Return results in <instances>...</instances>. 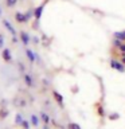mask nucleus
<instances>
[{"mask_svg":"<svg viewBox=\"0 0 125 129\" xmlns=\"http://www.w3.org/2000/svg\"><path fill=\"white\" fill-rule=\"evenodd\" d=\"M118 60H121V63L125 64V54H121V56L118 58Z\"/></svg>","mask_w":125,"mask_h":129,"instance_id":"412c9836","label":"nucleus"},{"mask_svg":"<svg viewBox=\"0 0 125 129\" xmlns=\"http://www.w3.org/2000/svg\"><path fill=\"white\" fill-rule=\"evenodd\" d=\"M109 64H110L112 69H114V70L120 71V73H124L125 71V64H122V63H121V60H118V59L112 58L110 60H109Z\"/></svg>","mask_w":125,"mask_h":129,"instance_id":"f257e3e1","label":"nucleus"},{"mask_svg":"<svg viewBox=\"0 0 125 129\" xmlns=\"http://www.w3.org/2000/svg\"><path fill=\"white\" fill-rule=\"evenodd\" d=\"M15 19H16V22H18V23H26V22H28L27 18H26V14H23V12H16V14H15Z\"/></svg>","mask_w":125,"mask_h":129,"instance_id":"20e7f679","label":"nucleus"},{"mask_svg":"<svg viewBox=\"0 0 125 129\" xmlns=\"http://www.w3.org/2000/svg\"><path fill=\"white\" fill-rule=\"evenodd\" d=\"M20 39H22V42H23V44L24 46H27L28 43H30V35L27 34V32H20Z\"/></svg>","mask_w":125,"mask_h":129,"instance_id":"423d86ee","label":"nucleus"},{"mask_svg":"<svg viewBox=\"0 0 125 129\" xmlns=\"http://www.w3.org/2000/svg\"><path fill=\"white\" fill-rule=\"evenodd\" d=\"M26 55H27V58H28L30 62H35V60H36V54H35V52H32L30 48H27V50H26Z\"/></svg>","mask_w":125,"mask_h":129,"instance_id":"0eeeda50","label":"nucleus"},{"mask_svg":"<svg viewBox=\"0 0 125 129\" xmlns=\"http://www.w3.org/2000/svg\"><path fill=\"white\" fill-rule=\"evenodd\" d=\"M2 56H3V59L6 60V62H11V60H12L11 51L8 50V48H4V50H3V52H2Z\"/></svg>","mask_w":125,"mask_h":129,"instance_id":"39448f33","label":"nucleus"},{"mask_svg":"<svg viewBox=\"0 0 125 129\" xmlns=\"http://www.w3.org/2000/svg\"><path fill=\"white\" fill-rule=\"evenodd\" d=\"M31 124L34 125V126H38V125H39V117L35 116V114H32L31 116Z\"/></svg>","mask_w":125,"mask_h":129,"instance_id":"4468645a","label":"nucleus"},{"mask_svg":"<svg viewBox=\"0 0 125 129\" xmlns=\"http://www.w3.org/2000/svg\"><path fill=\"white\" fill-rule=\"evenodd\" d=\"M67 129H81V126L75 122H69L67 124Z\"/></svg>","mask_w":125,"mask_h":129,"instance_id":"dca6fc26","label":"nucleus"},{"mask_svg":"<svg viewBox=\"0 0 125 129\" xmlns=\"http://www.w3.org/2000/svg\"><path fill=\"white\" fill-rule=\"evenodd\" d=\"M110 118H118V114H117V113H113L110 116Z\"/></svg>","mask_w":125,"mask_h":129,"instance_id":"4be33fe9","label":"nucleus"},{"mask_svg":"<svg viewBox=\"0 0 125 129\" xmlns=\"http://www.w3.org/2000/svg\"><path fill=\"white\" fill-rule=\"evenodd\" d=\"M16 3H18V0H7V2H6L7 7H15Z\"/></svg>","mask_w":125,"mask_h":129,"instance_id":"f3484780","label":"nucleus"},{"mask_svg":"<svg viewBox=\"0 0 125 129\" xmlns=\"http://www.w3.org/2000/svg\"><path fill=\"white\" fill-rule=\"evenodd\" d=\"M114 38H117V39H120V40H122V42H125V30H124V31H117V32H114Z\"/></svg>","mask_w":125,"mask_h":129,"instance_id":"1a4fd4ad","label":"nucleus"},{"mask_svg":"<svg viewBox=\"0 0 125 129\" xmlns=\"http://www.w3.org/2000/svg\"><path fill=\"white\" fill-rule=\"evenodd\" d=\"M44 4H46V3L40 4L39 7H36V8H35V11H34V16H35V19H36V20H39L40 18H42V14H43V8H44Z\"/></svg>","mask_w":125,"mask_h":129,"instance_id":"f03ea898","label":"nucleus"},{"mask_svg":"<svg viewBox=\"0 0 125 129\" xmlns=\"http://www.w3.org/2000/svg\"><path fill=\"white\" fill-rule=\"evenodd\" d=\"M4 47V36L0 34V48H3Z\"/></svg>","mask_w":125,"mask_h":129,"instance_id":"aec40b11","label":"nucleus"},{"mask_svg":"<svg viewBox=\"0 0 125 129\" xmlns=\"http://www.w3.org/2000/svg\"><path fill=\"white\" fill-rule=\"evenodd\" d=\"M43 129H48V126H47V124H46V125H44V128H43Z\"/></svg>","mask_w":125,"mask_h":129,"instance_id":"393cba45","label":"nucleus"},{"mask_svg":"<svg viewBox=\"0 0 125 129\" xmlns=\"http://www.w3.org/2000/svg\"><path fill=\"white\" fill-rule=\"evenodd\" d=\"M2 14H3V11H2V7H0V16H2Z\"/></svg>","mask_w":125,"mask_h":129,"instance_id":"b1692460","label":"nucleus"},{"mask_svg":"<svg viewBox=\"0 0 125 129\" xmlns=\"http://www.w3.org/2000/svg\"><path fill=\"white\" fill-rule=\"evenodd\" d=\"M8 114H10V110H8V109H6V108L0 109V118L2 120H4L6 117H8Z\"/></svg>","mask_w":125,"mask_h":129,"instance_id":"9b49d317","label":"nucleus"},{"mask_svg":"<svg viewBox=\"0 0 125 129\" xmlns=\"http://www.w3.org/2000/svg\"><path fill=\"white\" fill-rule=\"evenodd\" d=\"M22 126H23V129H30V122L27 120H24L22 122Z\"/></svg>","mask_w":125,"mask_h":129,"instance_id":"6ab92c4d","label":"nucleus"},{"mask_svg":"<svg viewBox=\"0 0 125 129\" xmlns=\"http://www.w3.org/2000/svg\"><path fill=\"white\" fill-rule=\"evenodd\" d=\"M3 24H4V27H6L7 30L10 31V34H11V35H14V36H16V30H15L14 27H12V24H11L10 22H8L7 19H4V20H3Z\"/></svg>","mask_w":125,"mask_h":129,"instance_id":"7ed1b4c3","label":"nucleus"},{"mask_svg":"<svg viewBox=\"0 0 125 129\" xmlns=\"http://www.w3.org/2000/svg\"><path fill=\"white\" fill-rule=\"evenodd\" d=\"M19 69H20V70H24V66H23V63H19Z\"/></svg>","mask_w":125,"mask_h":129,"instance_id":"5701e85b","label":"nucleus"},{"mask_svg":"<svg viewBox=\"0 0 125 129\" xmlns=\"http://www.w3.org/2000/svg\"><path fill=\"white\" fill-rule=\"evenodd\" d=\"M52 94H54V98H55V101H56V102H58V104L60 105V106H63V97L60 95L58 91H54Z\"/></svg>","mask_w":125,"mask_h":129,"instance_id":"6e6552de","label":"nucleus"},{"mask_svg":"<svg viewBox=\"0 0 125 129\" xmlns=\"http://www.w3.org/2000/svg\"><path fill=\"white\" fill-rule=\"evenodd\" d=\"M121 43H122V40H120V39H117V38H113V48H118L121 46Z\"/></svg>","mask_w":125,"mask_h":129,"instance_id":"2eb2a0df","label":"nucleus"},{"mask_svg":"<svg viewBox=\"0 0 125 129\" xmlns=\"http://www.w3.org/2000/svg\"><path fill=\"white\" fill-rule=\"evenodd\" d=\"M40 118H42V121H43V122L44 124H50V117H48V114H46V113H44V112H42V113H40Z\"/></svg>","mask_w":125,"mask_h":129,"instance_id":"f8f14e48","label":"nucleus"},{"mask_svg":"<svg viewBox=\"0 0 125 129\" xmlns=\"http://www.w3.org/2000/svg\"><path fill=\"white\" fill-rule=\"evenodd\" d=\"M23 121H24L23 116H22V114H19V113H18V114L15 116V124H16V125H22V122H23Z\"/></svg>","mask_w":125,"mask_h":129,"instance_id":"ddd939ff","label":"nucleus"},{"mask_svg":"<svg viewBox=\"0 0 125 129\" xmlns=\"http://www.w3.org/2000/svg\"><path fill=\"white\" fill-rule=\"evenodd\" d=\"M32 16H34V11H32V10H28V11L26 12V18H27V20H30Z\"/></svg>","mask_w":125,"mask_h":129,"instance_id":"a211bd4d","label":"nucleus"},{"mask_svg":"<svg viewBox=\"0 0 125 129\" xmlns=\"http://www.w3.org/2000/svg\"><path fill=\"white\" fill-rule=\"evenodd\" d=\"M24 82H26V85H27V86H30V87L34 85V82H32V77L30 74H24Z\"/></svg>","mask_w":125,"mask_h":129,"instance_id":"9d476101","label":"nucleus"}]
</instances>
